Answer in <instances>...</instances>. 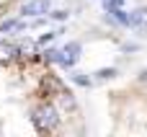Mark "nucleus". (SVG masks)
Returning <instances> with one entry per match:
<instances>
[{
    "instance_id": "f257e3e1",
    "label": "nucleus",
    "mask_w": 147,
    "mask_h": 137,
    "mask_svg": "<svg viewBox=\"0 0 147 137\" xmlns=\"http://www.w3.org/2000/svg\"><path fill=\"white\" fill-rule=\"evenodd\" d=\"M31 122L36 127V132H52L57 124H59V111L54 106H39L34 114H31Z\"/></svg>"
},
{
    "instance_id": "f03ea898",
    "label": "nucleus",
    "mask_w": 147,
    "mask_h": 137,
    "mask_svg": "<svg viewBox=\"0 0 147 137\" xmlns=\"http://www.w3.org/2000/svg\"><path fill=\"white\" fill-rule=\"evenodd\" d=\"M80 49H83V47H80V41H67V44H65V49L59 52V60H57V62H59L65 70H70V67L78 62Z\"/></svg>"
},
{
    "instance_id": "7ed1b4c3",
    "label": "nucleus",
    "mask_w": 147,
    "mask_h": 137,
    "mask_svg": "<svg viewBox=\"0 0 147 137\" xmlns=\"http://www.w3.org/2000/svg\"><path fill=\"white\" fill-rule=\"evenodd\" d=\"M49 3H52V0H28V3L21 8V13H23V16H41V13L49 10Z\"/></svg>"
},
{
    "instance_id": "20e7f679",
    "label": "nucleus",
    "mask_w": 147,
    "mask_h": 137,
    "mask_svg": "<svg viewBox=\"0 0 147 137\" xmlns=\"http://www.w3.org/2000/svg\"><path fill=\"white\" fill-rule=\"evenodd\" d=\"M36 49H39V41H34V39H21L18 41V54L26 57V60L36 57Z\"/></svg>"
},
{
    "instance_id": "39448f33",
    "label": "nucleus",
    "mask_w": 147,
    "mask_h": 137,
    "mask_svg": "<svg viewBox=\"0 0 147 137\" xmlns=\"http://www.w3.org/2000/svg\"><path fill=\"white\" fill-rule=\"evenodd\" d=\"M16 54H18V47H16V44H10V41H0V65L10 62Z\"/></svg>"
},
{
    "instance_id": "423d86ee",
    "label": "nucleus",
    "mask_w": 147,
    "mask_h": 137,
    "mask_svg": "<svg viewBox=\"0 0 147 137\" xmlns=\"http://www.w3.org/2000/svg\"><path fill=\"white\" fill-rule=\"evenodd\" d=\"M145 18H147V8H137V10H132L127 16V26H140Z\"/></svg>"
},
{
    "instance_id": "0eeeda50",
    "label": "nucleus",
    "mask_w": 147,
    "mask_h": 137,
    "mask_svg": "<svg viewBox=\"0 0 147 137\" xmlns=\"http://www.w3.org/2000/svg\"><path fill=\"white\" fill-rule=\"evenodd\" d=\"M23 28H28V23H23V21H3L0 23V31L5 34V31H23Z\"/></svg>"
},
{
    "instance_id": "6e6552de",
    "label": "nucleus",
    "mask_w": 147,
    "mask_h": 137,
    "mask_svg": "<svg viewBox=\"0 0 147 137\" xmlns=\"http://www.w3.org/2000/svg\"><path fill=\"white\" fill-rule=\"evenodd\" d=\"M70 78H72V80H75L78 85H83V88H90V85H93V80H90V78H85L83 73H72Z\"/></svg>"
},
{
    "instance_id": "1a4fd4ad",
    "label": "nucleus",
    "mask_w": 147,
    "mask_h": 137,
    "mask_svg": "<svg viewBox=\"0 0 147 137\" xmlns=\"http://www.w3.org/2000/svg\"><path fill=\"white\" fill-rule=\"evenodd\" d=\"M96 75H98V80H106V78H114L116 70H114V67H103V70H98Z\"/></svg>"
},
{
    "instance_id": "9d476101",
    "label": "nucleus",
    "mask_w": 147,
    "mask_h": 137,
    "mask_svg": "<svg viewBox=\"0 0 147 137\" xmlns=\"http://www.w3.org/2000/svg\"><path fill=\"white\" fill-rule=\"evenodd\" d=\"M44 60H47V62H57V60H59V52H57V49H47V52H44Z\"/></svg>"
},
{
    "instance_id": "9b49d317",
    "label": "nucleus",
    "mask_w": 147,
    "mask_h": 137,
    "mask_svg": "<svg viewBox=\"0 0 147 137\" xmlns=\"http://www.w3.org/2000/svg\"><path fill=\"white\" fill-rule=\"evenodd\" d=\"M54 36H57V34H49V31H47V34H44V36L39 39V47H44V44H49V41H52Z\"/></svg>"
},
{
    "instance_id": "f8f14e48",
    "label": "nucleus",
    "mask_w": 147,
    "mask_h": 137,
    "mask_svg": "<svg viewBox=\"0 0 147 137\" xmlns=\"http://www.w3.org/2000/svg\"><path fill=\"white\" fill-rule=\"evenodd\" d=\"M52 18H54V21H65V18H67V13H65V10H54V13H52Z\"/></svg>"
}]
</instances>
